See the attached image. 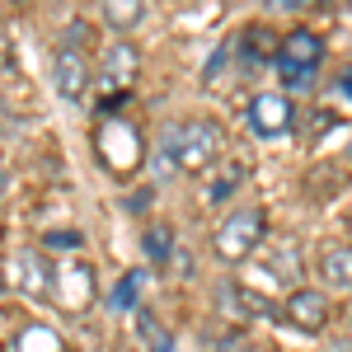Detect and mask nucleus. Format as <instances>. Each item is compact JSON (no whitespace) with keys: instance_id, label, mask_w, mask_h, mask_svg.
<instances>
[{"instance_id":"nucleus-1","label":"nucleus","mask_w":352,"mask_h":352,"mask_svg":"<svg viewBox=\"0 0 352 352\" xmlns=\"http://www.w3.org/2000/svg\"><path fill=\"white\" fill-rule=\"evenodd\" d=\"M160 146L174 155L179 174H202V169H212V164L221 160V151H226V132H221L212 118H179V122L164 127Z\"/></svg>"},{"instance_id":"nucleus-2","label":"nucleus","mask_w":352,"mask_h":352,"mask_svg":"<svg viewBox=\"0 0 352 352\" xmlns=\"http://www.w3.org/2000/svg\"><path fill=\"white\" fill-rule=\"evenodd\" d=\"M263 235H268V212L254 207V202H244L235 212H226V221H221L217 235H212V249H217L221 263H244L263 244Z\"/></svg>"},{"instance_id":"nucleus-3","label":"nucleus","mask_w":352,"mask_h":352,"mask_svg":"<svg viewBox=\"0 0 352 352\" xmlns=\"http://www.w3.org/2000/svg\"><path fill=\"white\" fill-rule=\"evenodd\" d=\"M94 151H99L104 169H109V174H118V179L136 174V169H141V155H146L141 132H136L127 118H118V113L99 118V127H94Z\"/></svg>"},{"instance_id":"nucleus-4","label":"nucleus","mask_w":352,"mask_h":352,"mask_svg":"<svg viewBox=\"0 0 352 352\" xmlns=\"http://www.w3.org/2000/svg\"><path fill=\"white\" fill-rule=\"evenodd\" d=\"M324 61V43L315 28H292L277 47V76L287 89H310L315 85V71Z\"/></svg>"},{"instance_id":"nucleus-5","label":"nucleus","mask_w":352,"mask_h":352,"mask_svg":"<svg viewBox=\"0 0 352 352\" xmlns=\"http://www.w3.org/2000/svg\"><path fill=\"white\" fill-rule=\"evenodd\" d=\"M56 268H61V263H52L43 249H14L5 277H10V287H14L24 300H33V305H52L56 300Z\"/></svg>"},{"instance_id":"nucleus-6","label":"nucleus","mask_w":352,"mask_h":352,"mask_svg":"<svg viewBox=\"0 0 352 352\" xmlns=\"http://www.w3.org/2000/svg\"><path fill=\"white\" fill-rule=\"evenodd\" d=\"M244 122H249V132H254V136L277 141V136H287L292 127H296V109H292V99H287V94L263 89V94H254V99H249Z\"/></svg>"},{"instance_id":"nucleus-7","label":"nucleus","mask_w":352,"mask_h":352,"mask_svg":"<svg viewBox=\"0 0 352 352\" xmlns=\"http://www.w3.org/2000/svg\"><path fill=\"white\" fill-rule=\"evenodd\" d=\"M136 71H141V52H136L132 43L122 38V43H113L109 52H104V66H99V85L109 89V104H104V118L113 113V104L132 89V80H136Z\"/></svg>"},{"instance_id":"nucleus-8","label":"nucleus","mask_w":352,"mask_h":352,"mask_svg":"<svg viewBox=\"0 0 352 352\" xmlns=\"http://www.w3.org/2000/svg\"><path fill=\"white\" fill-rule=\"evenodd\" d=\"M52 85L61 99H85V89H89V56L80 52V43H61L52 52Z\"/></svg>"},{"instance_id":"nucleus-9","label":"nucleus","mask_w":352,"mask_h":352,"mask_svg":"<svg viewBox=\"0 0 352 352\" xmlns=\"http://www.w3.org/2000/svg\"><path fill=\"white\" fill-rule=\"evenodd\" d=\"M282 320L292 329H300V333H315V329H324V320H329V296L315 292V287H296V292L287 296V305H282Z\"/></svg>"},{"instance_id":"nucleus-10","label":"nucleus","mask_w":352,"mask_h":352,"mask_svg":"<svg viewBox=\"0 0 352 352\" xmlns=\"http://www.w3.org/2000/svg\"><path fill=\"white\" fill-rule=\"evenodd\" d=\"M89 296H94V268H85V263H61V268H56V305L85 310Z\"/></svg>"},{"instance_id":"nucleus-11","label":"nucleus","mask_w":352,"mask_h":352,"mask_svg":"<svg viewBox=\"0 0 352 352\" xmlns=\"http://www.w3.org/2000/svg\"><path fill=\"white\" fill-rule=\"evenodd\" d=\"M320 282L329 292H352V244H329L320 254Z\"/></svg>"},{"instance_id":"nucleus-12","label":"nucleus","mask_w":352,"mask_h":352,"mask_svg":"<svg viewBox=\"0 0 352 352\" xmlns=\"http://www.w3.org/2000/svg\"><path fill=\"white\" fill-rule=\"evenodd\" d=\"M263 272H268L277 287H292V292H296V282H300V249H296V240H282L277 249H268Z\"/></svg>"},{"instance_id":"nucleus-13","label":"nucleus","mask_w":352,"mask_h":352,"mask_svg":"<svg viewBox=\"0 0 352 352\" xmlns=\"http://www.w3.org/2000/svg\"><path fill=\"white\" fill-rule=\"evenodd\" d=\"M217 300H221V310H226L230 320H254V315H263V300L254 296V292H244V287H235V282H221Z\"/></svg>"},{"instance_id":"nucleus-14","label":"nucleus","mask_w":352,"mask_h":352,"mask_svg":"<svg viewBox=\"0 0 352 352\" xmlns=\"http://www.w3.org/2000/svg\"><path fill=\"white\" fill-rule=\"evenodd\" d=\"M141 19H146V5H141V0H109V5H104V24H109L113 33H122V38H127Z\"/></svg>"},{"instance_id":"nucleus-15","label":"nucleus","mask_w":352,"mask_h":352,"mask_svg":"<svg viewBox=\"0 0 352 352\" xmlns=\"http://www.w3.org/2000/svg\"><path fill=\"white\" fill-rule=\"evenodd\" d=\"M136 333H141L146 352H174V333H169L151 310H136Z\"/></svg>"},{"instance_id":"nucleus-16","label":"nucleus","mask_w":352,"mask_h":352,"mask_svg":"<svg viewBox=\"0 0 352 352\" xmlns=\"http://www.w3.org/2000/svg\"><path fill=\"white\" fill-rule=\"evenodd\" d=\"M240 184H244V164H226V169H221L217 179L207 184V202H212V207H221V202H230Z\"/></svg>"},{"instance_id":"nucleus-17","label":"nucleus","mask_w":352,"mask_h":352,"mask_svg":"<svg viewBox=\"0 0 352 352\" xmlns=\"http://www.w3.org/2000/svg\"><path fill=\"white\" fill-rule=\"evenodd\" d=\"M136 292H141V272H127V277L113 287L109 310H113V315H127V310H136Z\"/></svg>"},{"instance_id":"nucleus-18","label":"nucleus","mask_w":352,"mask_h":352,"mask_svg":"<svg viewBox=\"0 0 352 352\" xmlns=\"http://www.w3.org/2000/svg\"><path fill=\"white\" fill-rule=\"evenodd\" d=\"M169 249H174L169 226H155V230L146 235V254H151V263H164V258H169Z\"/></svg>"},{"instance_id":"nucleus-19","label":"nucleus","mask_w":352,"mask_h":352,"mask_svg":"<svg viewBox=\"0 0 352 352\" xmlns=\"http://www.w3.org/2000/svg\"><path fill=\"white\" fill-rule=\"evenodd\" d=\"M5 188H10V160L0 155V197H5Z\"/></svg>"},{"instance_id":"nucleus-20","label":"nucleus","mask_w":352,"mask_h":352,"mask_svg":"<svg viewBox=\"0 0 352 352\" xmlns=\"http://www.w3.org/2000/svg\"><path fill=\"white\" fill-rule=\"evenodd\" d=\"M338 80H343V85H338V94H348V99H352V71H343Z\"/></svg>"}]
</instances>
